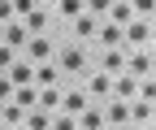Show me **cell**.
Wrapping results in <instances>:
<instances>
[{
	"label": "cell",
	"mask_w": 156,
	"mask_h": 130,
	"mask_svg": "<svg viewBox=\"0 0 156 130\" xmlns=\"http://www.w3.org/2000/svg\"><path fill=\"white\" fill-rule=\"evenodd\" d=\"M122 39H130V44L147 48V44H152V26H147V17H139V22L130 17V22H126V35H122Z\"/></svg>",
	"instance_id": "cell-1"
},
{
	"label": "cell",
	"mask_w": 156,
	"mask_h": 130,
	"mask_svg": "<svg viewBox=\"0 0 156 130\" xmlns=\"http://www.w3.org/2000/svg\"><path fill=\"white\" fill-rule=\"evenodd\" d=\"M61 69H65V74H83V69H87V52H83V48H65V52H61Z\"/></svg>",
	"instance_id": "cell-2"
},
{
	"label": "cell",
	"mask_w": 156,
	"mask_h": 130,
	"mask_svg": "<svg viewBox=\"0 0 156 130\" xmlns=\"http://www.w3.org/2000/svg\"><path fill=\"white\" fill-rule=\"evenodd\" d=\"M26 57H30V61H48V57H52V44L44 39V30H39L35 39L26 44Z\"/></svg>",
	"instance_id": "cell-3"
},
{
	"label": "cell",
	"mask_w": 156,
	"mask_h": 130,
	"mask_svg": "<svg viewBox=\"0 0 156 130\" xmlns=\"http://www.w3.org/2000/svg\"><path fill=\"white\" fill-rule=\"evenodd\" d=\"M22 113H26V108L22 104H9V100H0V126H17V121H22Z\"/></svg>",
	"instance_id": "cell-4"
},
{
	"label": "cell",
	"mask_w": 156,
	"mask_h": 130,
	"mask_svg": "<svg viewBox=\"0 0 156 130\" xmlns=\"http://www.w3.org/2000/svg\"><path fill=\"white\" fill-rule=\"evenodd\" d=\"M130 74H134V78H152V57H147V48L130 57Z\"/></svg>",
	"instance_id": "cell-5"
},
{
	"label": "cell",
	"mask_w": 156,
	"mask_h": 130,
	"mask_svg": "<svg viewBox=\"0 0 156 130\" xmlns=\"http://www.w3.org/2000/svg\"><path fill=\"white\" fill-rule=\"evenodd\" d=\"M104 13L113 17V22H117V26H126V22H130V17H134V9H130V0H117V5H108Z\"/></svg>",
	"instance_id": "cell-6"
},
{
	"label": "cell",
	"mask_w": 156,
	"mask_h": 130,
	"mask_svg": "<svg viewBox=\"0 0 156 130\" xmlns=\"http://www.w3.org/2000/svg\"><path fill=\"white\" fill-rule=\"evenodd\" d=\"M130 121H134V126H152V100L139 96V104L130 108Z\"/></svg>",
	"instance_id": "cell-7"
},
{
	"label": "cell",
	"mask_w": 156,
	"mask_h": 130,
	"mask_svg": "<svg viewBox=\"0 0 156 130\" xmlns=\"http://www.w3.org/2000/svg\"><path fill=\"white\" fill-rule=\"evenodd\" d=\"M56 78H61L56 65H39V74H30V83H39V87H56Z\"/></svg>",
	"instance_id": "cell-8"
},
{
	"label": "cell",
	"mask_w": 156,
	"mask_h": 130,
	"mask_svg": "<svg viewBox=\"0 0 156 130\" xmlns=\"http://www.w3.org/2000/svg\"><path fill=\"white\" fill-rule=\"evenodd\" d=\"M126 117H130V108H126L122 100H113V104H108V113H104V126H117V121H126Z\"/></svg>",
	"instance_id": "cell-9"
},
{
	"label": "cell",
	"mask_w": 156,
	"mask_h": 130,
	"mask_svg": "<svg viewBox=\"0 0 156 130\" xmlns=\"http://www.w3.org/2000/svg\"><path fill=\"white\" fill-rule=\"evenodd\" d=\"M100 44H104V48H117V44H122V26H117V22H104Z\"/></svg>",
	"instance_id": "cell-10"
},
{
	"label": "cell",
	"mask_w": 156,
	"mask_h": 130,
	"mask_svg": "<svg viewBox=\"0 0 156 130\" xmlns=\"http://www.w3.org/2000/svg\"><path fill=\"white\" fill-rule=\"evenodd\" d=\"M117 69H126V57H122V48H108L104 52V74H117Z\"/></svg>",
	"instance_id": "cell-11"
},
{
	"label": "cell",
	"mask_w": 156,
	"mask_h": 130,
	"mask_svg": "<svg viewBox=\"0 0 156 130\" xmlns=\"http://www.w3.org/2000/svg\"><path fill=\"white\" fill-rule=\"evenodd\" d=\"M22 121L30 130H48V108H30V113H22Z\"/></svg>",
	"instance_id": "cell-12"
},
{
	"label": "cell",
	"mask_w": 156,
	"mask_h": 130,
	"mask_svg": "<svg viewBox=\"0 0 156 130\" xmlns=\"http://www.w3.org/2000/svg\"><path fill=\"white\" fill-rule=\"evenodd\" d=\"M74 126H87V130H100V126H104V113H87V108H83V113H74Z\"/></svg>",
	"instance_id": "cell-13"
},
{
	"label": "cell",
	"mask_w": 156,
	"mask_h": 130,
	"mask_svg": "<svg viewBox=\"0 0 156 130\" xmlns=\"http://www.w3.org/2000/svg\"><path fill=\"white\" fill-rule=\"evenodd\" d=\"M61 104H65V113L74 117V113H83V108H87V96H83V91H69V96H65Z\"/></svg>",
	"instance_id": "cell-14"
},
{
	"label": "cell",
	"mask_w": 156,
	"mask_h": 130,
	"mask_svg": "<svg viewBox=\"0 0 156 130\" xmlns=\"http://www.w3.org/2000/svg\"><path fill=\"white\" fill-rule=\"evenodd\" d=\"M5 78H9L13 87H22V83H30V65H9V69H5Z\"/></svg>",
	"instance_id": "cell-15"
},
{
	"label": "cell",
	"mask_w": 156,
	"mask_h": 130,
	"mask_svg": "<svg viewBox=\"0 0 156 130\" xmlns=\"http://www.w3.org/2000/svg\"><path fill=\"white\" fill-rule=\"evenodd\" d=\"M74 30H78V35H95V17H91L87 9H83V13H74Z\"/></svg>",
	"instance_id": "cell-16"
},
{
	"label": "cell",
	"mask_w": 156,
	"mask_h": 130,
	"mask_svg": "<svg viewBox=\"0 0 156 130\" xmlns=\"http://www.w3.org/2000/svg\"><path fill=\"white\" fill-rule=\"evenodd\" d=\"M113 91H117V96H134L139 83H134V78H113Z\"/></svg>",
	"instance_id": "cell-17"
},
{
	"label": "cell",
	"mask_w": 156,
	"mask_h": 130,
	"mask_svg": "<svg viewBox=\"0 0 156 130\" xmlns=\"http://www.w3.org/2000/svg\"><path fill=\"white\" fill-rule=\"evenodd\" d=\"M26 26H30V30H44V26H48V13H39V9H26Z\"/></svg>",
	"instance_id": "cell-18"
},
{
	"label": "cell",
	"mask_w": 156,
	"mask_h": 130,
	"mask_svg": "<svg viewBox=\"0 0 156 130\" xmlns=\"http://www.w3.org/2000/svg\"><path fill=\"white\" fill-rule=\"evenodd\" d=\"M108 87H113V78L100 74V78H91V96H108Z\"/></svg>",
	"instance_id": "cell-19"
},
{
	"label": "cell",
	"mask_w": 156,
	"mask_h": 130,
	"mask_svg": "<svg viewBox=\"0 0 156 130\" xmlns=\"http://www.w3.org/2000/svg\"><path fill=\"white\" fill-rule=\"evenodd\" d=\"M56 104H61V96H56L52 87H44V96H39V108H56Z\"/></svg>",
	"instance_id": "cell-20"
},
{
	"label": "cell",
	"mask_w": 156,
	"mask_h": 130,
	"mask_svg": "<svg viewBox=\"0 0 156 130\" xmlns=\"http://www.w3.org/2000/svg\"><path fill=\"white\" fill-rule=\"evenodd\" d=\"M61 13L74 17V13H83V0H61Z\"/></svg>",
	"instance_id": "cell-21"
},
{
	"label": "cell",
	"mask_w": 156,
	"mask_h": 130,
	"mask_svg": "<svg viewBox=\"0 0 156 130\" xmlns=\"http://www.w3.org/2000/svg\"><path fill=\"white\" fill-rule=\"evenodd\" d=\"M9 17H13V0H0V26L9 22Z\"/></svg>",
	"instance_id": "cell-22"
},
{
	"label": "cell",
	"mask_w": 156,
	"mask_h": 130,
	"mask_svg": "<svg viewBox=\"0 0 156 130\" xmlns=\"http://www.w3.org/2000/svg\"><path fill=\"white\" fill-rule=\"evenodd\" d=\"M13 65V52H9V44H0V69H9Z\"/></svg>",
	"instance_id": "cell-23"
},
{
	"label": "cell",
	"mask_w": 156,
	"mask_h": 130,
	"mask_svg": "<svg viewBox=\"0 0 156 130\" xmlns=\"http://www.w3.org/2000/svg\"><path fill=\"white\" fill-rule=\"evenodd\" d=\"M9 96H13V83L5 78V74H0V100H9Z\"/></svg>",
	"instance_id": "cell-24"
}]
</instances>
